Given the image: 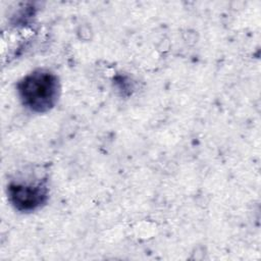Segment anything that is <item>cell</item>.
I'll list each match as a JSON object with an SVG mask.
<instances>
[{
  "label": "cell",
  "instance_id": "obj_1",
  "mask_svg": "<svg viewBox=\"0 0 261 261\" xmlns=\"http://www.w3.org/2000/svg\"><path fill=\"white\" fill-rule=\"evenodd\" d=\"M21 103L30 110L44 113L55 106L60 85L56 74L47 69H37L23 76L16 86Z\"/></svg>",
  "mask_w": 261,
  "mask_h": 261
},
{
  "label": "cell",
  "instance_id": "obj_2",
  "mask_svg": "<svg viewBox=\"0 0 261 261\" xmlns=\"http://www.w3.org/2000/svg\"><path fill=\"white\" fill-rule=\"evenodd\" d=\"M7 194L13 207L21 212L38 209L46 203L48 198V190L41 184L11 182L8 186Z\"/></svg>",
  "mask_w": 261,
  "mask_h": 261
}]
</instances>
